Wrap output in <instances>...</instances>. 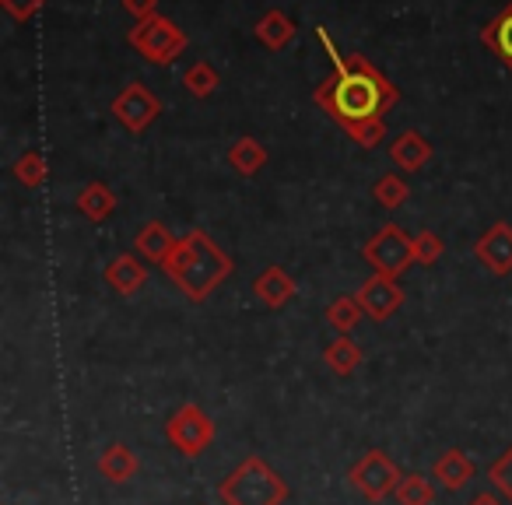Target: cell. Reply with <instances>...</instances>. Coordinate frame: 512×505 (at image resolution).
<instances>
[{
	"instance_id": "6da1fadb",
	"label": "cell",
	"mask_w": 512,
	"mask_h": 505,
	"mask_svg": "<svg viewBox=\"0 0 512 505\" xmlns=\"http://www.w3.org/2000/svg\"><path fill=\"white\" fill-rule=\"evenodd\" d=\"M316 102L337 127L348 130L358 123L383 120L386 109L400 102V92L369 57L355 53L341 67H334V74L316 88Z\"/></svg>"
},
{
	"instance_id": "7a4b0ae2",
	"label": "cell",
	"mask_w": 512,
	"mask_h": 505,
	"mask_svg": "<svg viewBox=\"0 0 512 505\" xmlns=\"http://www.w3.org/2000/svg\"><path fill=\"white\" fill-rule=\"evenodd\" d=\"M165 278L193 302H207L221 281L232 278L235 264L225 249L204 232V228H190L186 235L176 239V249L162 264Z\"/></svg>"
},
{
	"instance_id": "3957f363",
	"label": "cell",
	"mask_w": 512,
	"mask_h": 505,
	"mask_svg": "<svg viewBox=\"0 0 512 505\" xmlns=\"http://www.w3.org/2000/svg\"><path fill=\"white\" fill-rule=\"evenodd\" d=\"M288 481L264 460V456H246L225 481L218 484V498L225 505H285Z\"/></svg>"
},
{
	"instance_id": "277c9868",
	"label": "cell",
	"mask_w": 512,
	"mask_h": 505,
	"mask_svg": "<svg viewBox=\"0 0 512 505\" xmlns=\"http://www.w3.org/2000/svg\"><path fill=\"white\" fill-rule=\"evenodd\" d=\"M127 43L134 46L144 60L165 67L186 50V43H190V39H186V32L179 29L172 18L155 15V18H148V22H137L134 29L127 32Z\"/></svg>"
},
{
	"instance_id": "5b68a950",
	"label": "cell",
	"mask_w": 512,
	"mask_h": 505,
	"mask_svg": "<svg viewBox=\"0 0 512 505\" xmlns=\"http://www.w3.org/2000/svg\"><path fill=\"white\" fill-rule=\"evenodd\" d=\"M214 435H218V428H214L211 414L197 404L176 407V411L169 414V421H165V439H169L183 456H190V460L211 449Z\"/></svg>"
},
{
	"instance_id": "8992f818",
	"label": "cell",
	"mask_w": 512,
	"mask_h": 505,
	"mask_svg": "<svg viewBox=\"0 0 512 505\" xmlns=\"http://www.w3.org/2000/svg\"><path fill=\"white\" fill-rule=\"evenodd\" d=\"M404 481L400 467L383 453V449H369L355 467L348 470V484L369 502H383V498L397 495V484Z\"/></svg>"
},
{
	"instance_id": "52a82bcc",
	"label": "cell",
	"mask_w": 512,
	"mask_h": 505,
	"mask_svg": "<svg viewBox=\"0 0 512 505\" xmlns=\"http://www.w3.org/2000/svg\"><path fill=\"white\" fill-rule=\"evenodd\" d=\"M362 257L376 267V274L400 278L414 264V239L400 225H383L369 242L362 246Z\"/></svg>"
},
{
	"instance_id": "ba28073f",
	"label": "cell",
	"mask_w": 512,
	"mask_h": 505,
	"mask_svg": "<svg viewBox=\"0 0 512 505\" xmlns=\"http://www.w3.org/2000/svg\"><path fill=\"white\" fill-rule=\"evenodd\" d=\"M158 113H162V102H158V95L151 92V88H144L141 81H130V85L113 99V116L130 130V134L148 130L151 123L158 120Z\"/></svg>"
},
{
	"instance_id": "9c48e42d",
	"label": "cell",
	"mask_w": 512,
	"mask_h": 505,
	"mask_svg": "<svg viewBox=\"0 0 512 505\" xmlns=\"http://www.w3.org/2000/svg\"><path fill=\"white\" fill-rule=\"evenodd\" d=\"M355 299H358V306H362V313L369 316V320L386 323L400 306H404L407 295H404V288L397 285V278L372 274V278H365V285L355 292Z\"/></svg>"
},
{
	"instance_id": "30bf717a",
	"label": "cell",
	"mask_w": 512,
	"mask_h": 505,
	"mask_svg": "<svg viewBox=\"0 0 512 505\" xmlns=\"http://www.w3.org/2000/svg\"><path fill=\"white\" fill-rule=\"evenodd\" d=\"M474 253L491 274H498V278L512 274V225L495 221V225L474 242Z\"/></svg>"
},
{
	"instance_id": "8fae6325",
	"label": "cell",
	"mask_w": 512,
	"mask_h": 505,
	"mask_svg": "<svg viewBox=\"0 0 512 505\" xmlns=\"http://www.w3.org/2000/svg\"><path fill=\"white\" fill-rule=\"evenodd\" d=\"M432 155H435L432 141H428L425 134H418V130H404V134H397L390 144V162L397 165L400 172H421L432 162Z\"/></svg>"
},
{
	"instance_id": "7c38bea8",
	"label": "cell",
	"mask_w": 512,
	"mask_h": 505,
	"mask_svg": "<svg viewBox=\"0 0 512 505\" xmlns=\"http://www.w3.org/2000/svg\"><path fill=\"white\" fill-rule=\"evenodd\" d=\"M253 295L264 302L267 309H285L288 302L299 295V285H295V278L285 271V267L274 264V267H267V271L253 281Z\"/></svg>"
},
{
	"instance_id": "4fadbf2b",
	"label": "cell",
	"mask_w": 512,
	"mask_h": 505,
	"mask_svg": "<svg viewBox=\"0 0 512 505\" xmlns=\"http://www.w3.org/2000/svg\"><path fill=\"white\" fill-rule=\"evenodd\" d=\"M474 460H470L463 449H446V453L439 456V460L432 463V477L439 488L446 491H463L470 484V477H474Z\"/></svg>"
},
{
	"instance_id": "5bb4252c",
	"label": "cell",
	"mask_w": 512,
	"mask_h": 505,
	"mask_svg": "<svg viewBox=\"0 0 512 505\" xmlns=\"http://www.w3.org/2000/svg\"><path fill=\"white\" fill-rule=\"evenodd\" d=\"M144 281H148V271H144V264L134 253H123V257H116L113 264L106 267V285L113 288L116 295H123V299L141 292Z\"/></svg>"
},
{
	"instance_id": "9a60e30c",
	"label": "cell",
	"mask_w": 512,
	"mask_h": 505,
	"mask_svg": "<svg viewBox=\"0 0 512 505\" xmlns=\"http://www.w3.org/2000/svg\"><path fill=\"white\" fill-rule=\"evenodd\" d=\"M134 249L141 253L148 264H158L162 267L165 260H169V253L176 249V235L169 232V228L162 225V221H148V225L137 232L134 239Z\"/></svg>"
},
{
	"instance_id": "2e32d148",
	"label": "cell",
	"mask_w": 512,
	"mask_h": 505,
	"mask_svg": "<svg viewBox=\"0 0 512 505\" xmlns=\"http://www.w3.org/2000/svg\"><path fill=\"white\" fill-rule=\"evenodd\" d=\"M95 467H99V474L106 477L109 484H127L130 477L137 474V456L130 446H123V442H113V446H106L99 453V460H95Z\"/></svg>"
},
{
	"instance_id": "e0dca14e",
	"label": "cell",
	"mask_w": 512,
	"mask_h": 505,
	"mask_svg": "<svg viewBox=\"0 0 512 505\" xmlns=\"http://www.w3.org/2000/svg\"><path fill=\"white\" fill-rule=\"evenodd\" d=\"M481 39L498 60L512 71V0L481 29Z\"/></svg>"
},
{
	"instance_id": "ac0fdd59",
	"label": "cell",
	"mask_w": 512,
	"mask_h": 505,
	"mask_svg": "<svg viewBox=\"0 0 512 505\" xmlns=\"http://www.w3.org/2000/svg\"><path fill=\"white\" fill-rule=\"evenodd\" d=\"M362 358H365L362 348H358L348 334H337L334 341L323 348V362H327V369L334 372V376H341V379L355 376V369L362 365Z\"/></svg>"
},
{
	"instance_id": "d6986e66",
	"label": "cell",
	"mask_w": 512,
	"mask_h": 505,
	"mask_svg": "<svg viewBox=\"0 0 512 505\" xmlns=\"http://www.w3.org/2000/svg\"><path fill=\"white\" fill-rule=\"evenodd\" d=\"M267 158H271V151L256 141V137H239V141L228 148V165H232L239 176H256V172L267 165Z\"/></svg>"
},
{
	"instance_id": "ffe728a7",
	"label": "cell",
	"mask_w": 512,
	"mask_h": 505,
	"mask_svg": "<svg viewBox=\"0 0 512 505\" xmlns=\"http://www.w3.org/2000/svg\"><path fill=\"white\" fill-rule=\"evenodd\" d=\"M295 22L285 15V11H267L260 22H256V39L267 46V50H281L295 39Z\"/></svg>"
},
{
	"instance_id": "44dd1931",
	"label": "cell",
	"mask_w": 512,
	"mask_h": 505,
	"mask_svg": "<svg viewBox=\"0 0 512 505\" xmlns=\"http://www.w3.org/2000/svg\"><path fill=\"white\" fill-rule=\"evenodd\" d=\"M74 204H78V211L85 214L88 221H106L109 214L116 211L113 190H109L106 183H99V179H95V183H88L85 190L78 193V200H74Z\"/></svg>"
},
{
	"instance_id": "7402d4cb",
	"label": "cell",
	"mask_w": 512,
	"mask_h": 505,
	"mask_svg": "<svg viewBox=\"0 0 512 505\" xmlns=\"http://www.w3.org/2000/svg\"><path fill=\"white\" fill-rule=\"evenodd\" d=\"M372 197H376V204L386 207V211H397V207L411 197V186H407V179L400 176V172H386V176H379L376 186H372Z\"/></svg>"
},
{
	"instance_id": "603a6c76",
	"label": "cell",
	"mask_w": 512,
	"mask_h": 505,
	"mask_svg": "<svg viewBox=\"0 0 512 505\" xmlns=\"http://www.w3.org/2000/svg\"><path fill=\"white\" fill-rule=\"evenodd\" d=\"M362 306H358L355 295H337L334 302L327 306V323L337 330V334H351V330L358 327V320H362Z\"/></svg>"
},
{
	"instance_id": "cb8c5ba5",
	"label": "cell",
	"mask_w": 512,
	"mask_h": 505,
	"mask_svg": "<svg viewBox=\"0 0 512 505\" xmlns=\"http://www.w3.org/2000/svg\"><path fill=\"white\" fill-rule=\"evenodd\" d=\"M397 498L400 505H435V484L432 477L421 474H404V481L397 484Z\"/></svg>"
},
{
	"instance_id": "d4e9b609",
	"label": "cell",
	"mask_w": 512,
	"mask_h": 505,
	"mask_svg": "<svg viewBox=\"0 0 512 505\" xmlns=\"http://www.w3.org/2000/svg\"><path fill=\"white\" fill-rule=\"evenodd\" d=\"M15 176L22 186H29V190H39V186L46 183V158L39 148H29L22 158L15 162Z\"/></svg>"
},
{
	"instance_id": "484cf974",
	"label": "cell",
	"mask_w": 512,
	"mask_h": 505,
	"mask_svg": "<svg viewBox=\"0 0 512 505\" xmlns=\"http://www.w3.org/2000/svg\"><path fill=\"white\" fill-rule=\"evenodd\" d=\"M183 85H186V92H190V95L207 99V95H214V88H218V71H214L207 60H197L193 67H186Z\"/></svg>"
},
{
	"instance_id": "4316f807",
	"label": "cell",
	"mask_w": 512,
	"mask_h": 505,
	"mask_svg": "<svg viewBox=\"0 0 512 505\" xmlns=\"http://www.w3.org/2000/svg\"><path fill=\"white\" fill-rule=\"evenodd\" d=\"M442 253H446V246H442V239L435 232H418V235H414V264L435 267L442 260Z\"/></svg>"
},
{
	"instance_id": "83f0119b",
	"label": "cell",
	"mask_w": 512,
	"mask_h": 505,
	"mask_svg": "<svg viewBox=\"0 0 512 505\" xmlns=\"http://www.w3.org/2000/svg\"><path fill=\"white\" fill-rule=\"evenodd\" d=\"M488 481H491V488H495L498 495L512 502V446L488 467Z\"/></svg>"
},
{
	"instance_id": "f1b7e54d",
	"label": "cell",
	"mask_w": 512,
	"mask_h": 505,
	"mask_svg": "<svg viewBox=\"0 0 512 505\" xmlns=\"http://www.w3.org/2000/svg\"><path fill=\"white\" fill-rule=\"evenodd\" d=\"M351 141L362 144V148H376L379 141H386V123L383 120H369V123H358V127H348Z\"/></svg>"
},
{
	"instance_id": "f546056e",
	"label": "cell",
	"mask_w": 512,
	"mask_h": 505,
	"mask_svg": "<svg viewBox=\"0 0 512 505\" xmlns=\"http://www.w3.org/2000/svg\"><path fill=\"white\" fill-rule=\"evenodd\" d=\"M0 4H4V11H8L11 18H18V22H29V18L43 8V0H0Z\"/></svg>"
},
{
	"instance_id": "4dcf8cb0",
	"label": "cell",
	"mask_w": 512,
	"mask_h": 505,
	"mask_svg": "<svg viewBox=\"0 0 512 505\" xmlns=\"http://www.w3.org/2000/svg\"><path fill=\"white\" fill-rule=\"evenodd\" d=\"M123 8H127L137 22H148V18L158 15V0H123Z\"/></svg>"
},
{
	"instance_id": "1f68e13d",
	"label": "cell",
	"mask_w": 512,
	"mask_h": 505,
	"mask_svg": "<svg viewBox=\"0 0 512 505\" xmlns=\"http://www.w3.org/2000/svg\"><path fill=\"white\" fill-rule=\"evenodd\" d=\"M467 505H505V498L498 495V491H477V495L470 498Z\"/></svg>"
},
{
	"instance_id": "d6a6232c",
	"label": "cell",
	"mask_w": 512,
	"mask_h": 505,
	"mask_svg": "<svg viewBox=\"0 0 512 505\" xmlns=\"http://www.w3.org/2000/svg\"><path fill=\"white\" fill-rule=\"evenodd\" d=\"M509 505H512V502H509Z\"/></svg>"
}]
</instances>
